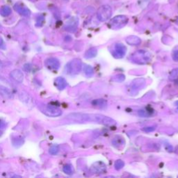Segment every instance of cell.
Instances as JSON below:
<instances>
[{"label":"cell","instance_id":"1","mask_svg":"<svg viewBox=\"0 0 178 178\" xmlns=\"http://www.w3.org/2000/svg\"><path fill=\"white\" fill-rule=\"evenodd\" d=\"M66 118L70 120L75 122H95L106 126H112L116 124L115 121L110 117L101 114L95 113H73L68 115Z\"/></svg>","mask_w":178,"mask_h":178},{"label":"cell","instance_id":"2","mask_svg":"<svg viewBox=\"0 0 178 178\" xmlns=\"http://www.w3.org/2000/svg\"><path fill=\"white\" fill-rule=\"evenodd\" d=\"M152 55L146 50H139L132 55V60L139 64H146L151 61Z\"/></svg>","mask_w":178,"mask_h":178},{"label":"cell","instance_id":"3","mask_svg":"<svg viewBox=\"0 0 178 178\" xmlns=\"http://www.w3.org/2000/svg\"><path fill=\"white\" fill-rule=\"evenodd\" d=\"M112 15V8L109 5L101 6L97 11V18L100 22H105L110 19Z\"/></svg>","mask_w":178,"mask_h":178},{"label":"cell","instance_id":"4","mask_svg":"<svg viewBox=\"0 0 178 178\" xmlns=\"http://www.w3.org/2000/svg\"><path fill=\"white\" fill-rule=\"evenodd\" d=\"M128 23V18L127 16L123 15H120L115 16L110 20L109 23V26L111 29H120L124 26H125L127 23Z\"/></svg>","mask_w":178,"mask_h":178},{"label":"cell","instance_id":"5","mask_svg":"<svg viewBox=\"0 0 178 178\" xmlns=\"http://www.w3.org/2000/svg\"><path fill=\"white\" fill-rule=\"evenodd\" d=\"M81 70H82V62L77 58L72 60L65 66L66 73L69 75L78 74Z\"/></svg>","mask_w":178,"mask_h":178},{"label":"cell","instance_id":"6","mask_svg":"<svg viewBox=\"0 0 178 178\" xmlns=\"http://www.w3.org/2000/svg\"><path fill=\"white\" fill-rule=\"evenodd\" d=\"M42 111L49 117H57L62 114V111L59 108L51 105L45 106V108L42 109Z\"/></svg>","mask_w":178,"mask_h":178},{"label":"cell","instance_id":"7","mask_svg":"<svg viewBox=\"0 0 178 178\" xmlns=\"http://www.w3.org/2000/svg\"><path fill=\"white\" fill-rule=\"evenodd\" d=\"M127 48L123 44L116 43L113 46V56L116 58H122L126 54Z\"/></svg>","mask_w":178,"mask_h":178},{"label":"cell","instance_id":"8","mask_svg":"<svg viewBox=\"0 0 178 178\" xmlns=\"http://www.w3.org/2000/svg\"><path fill=\"white\" fill-rule=\"evenodd\" d=\"M45 65L49 70H57L60 67V62L56 58H48L45 60Z\"/></svg>","mask_w":178,"mask_h":178},{"label":"cell","instance_id":"9","mask_svg":"<svg viewBox=\"0 0 178 178\" xmlns=\"http://www.w3.org/2000/svg\"><path fill=\"white\" fill-rule=\"evenodd\" d=\"M106 165L102 161H97L94 163L91 166V170L95 173H104L106 171Z\"/></svg>","mask_w":178,"mask_h":178},{"label":"cell","instance_id":"10","mask_svg":"<svg viewBox=\"0 0 178 178\" xmlns=\"http://www.w3.org/2000/svg\"><path fill=\"white\" fill-rule=\"evenodd\" d=\"M10 76L13 80H14L15 82H19V83H22L24 79V75L21 70L18 69L13 70L10 73Z\"/></svg>","mask_w":178,"mask_h":178},{"label":"cell","instance_id":"11","mask_svg":"<svg viewBox=\"0 0 178 178\" xmlns=\"http://www.w3.org/2000/svg\"><path fill=\"white\" fill-rule=\"evenodd\" d=\"M14 8L18 13L23 16H29L31 15L30 11L27 7L24 6L23 5L20 4H16L14 6Z\"/></svg>","mask_w":178,"mask_h":178},{"label":"cell","instance_id":"12","mask_svg":"<svg viewBox=\"0 0 178 178\" xmlns=\"http://www.w3.org/2000/svg\"><path fill=\"white\" fill-rule=\"evenodd\" d=\"M54 85L58 90L61 91V90L65 89L68 84L65 79L63 77H57L55 80Z\"/></svg>","mask_w":178,"mask_h":178},{"label":"cell","instance_id":"13","mask_svg":"<svg viewBox=\"0 0 178 178\" xmlns=\"http://www.w3.org/2000/svg\"><path fill=\"white\" fill-rule=\"evenodd\" d=\"M112 144L115 148H120L121 146H124V145L125 144V141L122 137L120 136H116L113 139Z\"/></svg>","mask_w":178,"mask_h":178},{"label":"cell","instance_id":"14","mask_svg":"<svg viewBox=\"0 0 178 178\" xmlns=\"http://www.w3.org/2000/svg\"><path fill=\"white\" fill-rule=\"evenodd\" d=\"M126 42L131 45H139L141 43V40L137 36H130L126 38Z\"/></svg>","mask_w":178,"mask_h":178},{"label":"cell","instance_id":"15","mask_svg":"<svg viewBox=\"0 0 178 178\" xmlns=\"http://www.w3.org/2000/svg\"><path fill=\"white\" fill-rule=\"evenodd\" d=\"M146 84V80L144 79H138L135 80L132 83V90H136V89H141L144 86L142 85H145Z\"/></svg>","mask_w":178,"mask_h":178},{"label":"cell","instance_id":"16","mask_svg":"<svg viewBox=\"0 0 178 178\" xmlns=\"http://www.w3.org/2000/svg\"><path fill=\"white\" fill-rule=\"evenodd\" d=\"M98 54V49L95 47H92V48L89 49V50L86 51L85 53V58H92L96 56Z\"/></svg>","mask_w":178,"mask_h":178},{"label":"cell","instance_id":"17","mask_svg":"<svg viewBox=\"0 0 178 178\" xmlns=\"http://www.w3.org/2000/svg\"><path fill=\"white\" fill-rule=\"evenodd\" d=\"M0 94H1L3 96L6 97V98H12V93H11V91L7 88L1 85H0Z\"/></svg>","mask_w":178,"mask_h":178},{"label":"cell","instance_id":"18","mask_svg":"<svg viewBox=\"0 0 178 178\" xmlns=\"http://www.w3.org/2000/svg\"><path fill=\"white\" fill-rule=\"evenodd\" d=\"M84 74L87 77H91L93 76L94 75V70L91 65H86L84 68Z\"/></svg>","mask_w":178,"mask_h":178},{"label":"cell","instance_id":"19","mask_svg":"<svg viewBox=\"0 0 178 178\" xmlns=\"http://www.w3.org/2000/svg\"><path fill=\"white\" fill-rule=\"evenodd\" d=\"M92 104L95 106H98L100 108H105L107 106V102L104 100H95L92 102Z\"/></svg>","mask_w":178,"mask_h":178},{"label":"cell","instance_id":"20","mask_svg":"<svg viewBox=\"0 0 178 178\" xmlns=\"http://www.w3.org/2000/svg\"><path fill=\"white\" fill-rule=\"evenodd\" d=\"M11 13V8L8 6H4L0 9V14L4 17H7Z\"/></svg>","mask_w":178,"mask_h":178},{"label":"cell","instance_id":"21","mask_svg":"<svg viewBox=\"0 0 178 178\" xmlns=\"http://www.w3.org/2000/svg\"><path fill=\"white\" fill-rule=\"evenodd\" d=\"M169 80L171 81H175L178 80V68L173 69L170 72L169 75Z\"/></svg>","mask_w":178,"mask_h":178},{"label":"cell","instance_id":"22","mask_svg":"<svg viewBox=\"0 0 178 178\" xmlns=\"http://www.w3.org/2000/svg\"><path fill=\"white\" fill-rule=\"evenodd\" d=\"M63 170L67 175H72L73 173V168L72 166L70 164L65 165L63 168Z\"/></svg>","mask_w":178,"mask_h":178},{"label":"cell","instance_id":"23","mask_svg":"<svg viewBox=\"0 0 178 178\" xmlns=\"http://www.w3.org/2000/svg\"><path fill=\"white\" fill-rule=\"evenodd\" d=\"M124 166H125L124 161L122 160H120V159H118V160H117L114 164V167L117 170L122 169V168L124 167Z\"/></svg>","mask_w":178,"mask_h":178},{"label":"cell","instance_id":"24","mask_svg":"<svg viewBox=\"0 0 178 178\" xmlns=\"http://www.w3.org/2000/svg\"><path fill=\"white\" fill-rule=\"evenodd\" d=\"M125 76L124 75L119 74L115 75V76L113 77L112 80L116 82H122L125 80Z\"/></svg>","mask_w":178,"mask_h":178},{"label":"cell","instance_id":"25","mask_svg":"<svg viewBox=\"0 0 178 178\" xmlns=\"http://www.w3.org/2000/svg\"><path fill=\"white\" fill-rule=\"evenodd\" d=\"M20 98L22 101H23V102H27H27H29V99L30 98V97L29 96V95L27 94V93L25 92H22L20 95Z\"/></svg>","mask_w":178,"mask_h":178},{"label":"cell","instance_id":"26","mask_svg":"<svg viewBox=\"0 0 178 178\" xmlns=\"http://www.w3.org/2000/svg\"><path fill=\"white\" fill-rule=\"evenodd\" d=\"M58 151H59V148L58 146H53L49 149V153L52 155H57Z\"/></svg>","mask_w":178,"mask_h":178},{"label":"cell","instance_id":"27","mask_svg":"<svg viewBox=\"0 0 178 178\" xmlns=\"http://www.w3.org/2000/svg\"><path fill=\"white\" fill-rule=\"evenodd\" d=\"M138 114L139 116L143 117V118H147V117H149L150 115L149 112L146 111V110H139L138 111Z\"/></svg>","mask_w":178,"mask_h":178},{"label":"cell","instance_id":"28","mask_svg":"<svg viewBox=\"0 0 178 178\" xmlns=\"http://www.w3.org/2000/svg\"><path fill=\"white\" fill-rule=\"evenodd\" d=\"M156 129V127H144L142 130L145 132H154Z\"/></svg>","mask_w":178,"mask_h":178},{"label":"cell","instance_id":"29","mask_svg":"<svg viewBox=\"0 0 178 178\" xmlns=\"http://www.w3.org/2000/svg\"><path fill=\"white\" fill-rule=\"evenodd\" d=\"M172 59L175 61L178 62V49L173 51V52H172Z\"/></svg>","mask_w":178,"mask_h":178},{"label":"cell","instance_id":"30","mask_svg":"<svg viewBox=\"0 0 178 178\" xmlns=\"http://www.w3.org/2000/svg\"><path fill=\"white\" fill-rule=\"evenodd\" d=\"M31 68H32V67H31L30 64H29V63L25 64L23 67V70L25 71H26V72H29V71L31 70Z\"/></svg>","mask_w":178,"mask_h":178},{"label":"cell","instance_id":"31","mask_svg":"<svg viewBox=\"0 0 178 178\" xmlns=\"http://www.w3.org/2000/svg\"><path fill=\"white\" fill-rule=\"evenodd\" d=\"M0 48H1V49H5L4 43L2 38H1V37H0Z\"/></svg>","mask_w":178,"mask_h":178},{"label":"cell","instance_id":"32","mask_svg":"<svg viewBox=\"0 0 178 178\" xmlns=\"http://www.w3.org/2000/svg\"><path fill=\"white\" fill-rule=\"evenodd\" d=\"M166 150L168 152H172V147L170 146L169 144H167L166 146Z\"/></svg>","mask_w":178,"mask_h":178},{"label":"cell","instance_id":"33","mask_svg":"<svg viewBox=\"0 0 178 178\" xmlns=\"http://www.w3.org/2000/svg\"><path fill=\"white\" fill-rule=\"evenodd\" d=\"M4 127V124L0 121V128H2V127Z\"/></svg>","mask_w":178,"mask_h":178},{"label":"cell","instance_id":"34","mask_svg":"<svg viewBox=\"0 0 178 178\" xmlns=\"http://www.w3.org/2000/svg\"><path fill=\"white\" fill-rule=\"evenodd\" d=\"M175 104H176V106H177V111L178 112V101H177V102H175Z\"/></svg>","mask_w":178,"mask_h":178}]
</instances>
